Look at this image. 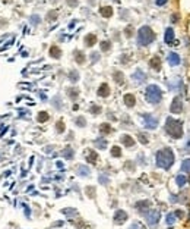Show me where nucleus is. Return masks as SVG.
<instances>
[{"label":"nucleus","instance_id":"nucleus-34","mask_svg":"<svg viewBox=\"0 0 190 229\" xmlns=\"http://www.w3.org/2000/svg\"><path fill=\"white\" fill-rule=\"evenodd\" d=\"M99 46H101V50H102V52H108V50L111 49V43H110V41H102Z\"/></svg>","mask_w":190,"mask_h":229},{"label":"nucleus","instance_id":"nucleus-45","mask_svg":"<svg viewBox=\"0 0 190 229\" xmlns=\"http://www.w3.org/2000/svg\"><path fill=\"white\" fill-rule=\"evenodd\" d=\"M99 182H101V184H107V182H108V179H107L105 176H99Z\"/></svg>","mask_w":190,"mask_h":229},{"label":"nucleus","instance_id":"nucleus-14","mask_svg":"<svg viewBox=\"0 0 190 229\" xmlns=\"http://www.w3.org/2000/svg\"><path fill=\"white\" fill-rule=\"evenodd\" d=\"M98 95H101V97H108V95H110V87H108L107 84H101L98 88Z\"/></svg>","mask_w":190,"mask_h":229},{"label":"nucleus","instance_id":"nucleus-15","mask_svg":"<svg viewBox=\"0 0 190 229\" xmlns=\"http://www.w3.org/2000/svg\"><path fill=\"white\" fill-rule=\"evenodd\" d=\"M164 40H165V43H167V44H170V46H171V43H174V31H173L171 28H167Z\"/></svg>","mask_w":190,"mask_h":229},{"label":"nucleus","instance_id":"nucleus-40","mask_svg":"<svg viewBox=\"0 0 190 229\" xmlns=\"http://www.w3.org/2000/svg\"><path fill=\"white\" fill-rule=\"evenodd\" d=\"M86 192H88V196H91V198H94V196H95V189L92 188H86Z\"/></svg>","mask_w":190,"mask_h":229},{"label":"nucleus","instance_id":"nucleus-25","mask_svg":"<svg viewBox=\"0 0 190 229\" xmlns=\"http://www.w3.org/2000/svg\"><path fill=\"white\" fill-rule=\"evenodd\" d=\"M176 182H177L178 187H184L186 185V182H187V178L184 175H178L177 178H176Z\"/></svg>","mask_w":190,"mask_h":229},{"label":"nucleus","instance_id":"nucleus-38","mask_svg":"<svg viewBox=\"0 0 190 229\" xmlns=\"http://www.w3.org/2000/svg\"><path fill=\"white\" fill-rule=\"evenodd\" d=\"M138 137H139V141L142 142V144H148V137L145 134H139Z\"/></svg>","mask_w":190,"mask_h":229},{"label":"nucleus","instance_id":"nucleus-32","mask_svg":"<svg viewBox=\"0 0 190 229\" xmlns=\"http://www.w3.org/2000/svg\"><path fill=\"white\" fill-rule=\"evenodd\" d=\"M78 172H79V175H82V176L89 175V169L86 168V166H78Z\"/></svg>","mask_w":190,"mask_h":229},{"label":"nucleus","instance_id":"nucleus-9","mask_svg":"<svg viewBox=\"0 0 190 229\" xmlns=\"http://www.w3.org/2000/svg\"><path fill=\"white\" fill-rule=\"evenodd\" d=\"M123 101H125V104L127 106V107H133L135 103H136V99H135V95L133 94H125Z\"/></svg>","mask_w":190,"mask_h":229},{"label":"nucleus","instance_id":"nucleus-26","mask_svg":"<svg viewBox=\"0 0 190 229\" xmlns=\"http://www.w3.org/2000/svg\"><path fill=\"white\" fill-rule=\"evenodd\" d=\"M113 76H114V80H116V82H117V84H123V82H125V76H123V74H121V72H114V74H113Z\"/></svg>","mask_w":190,"mask_h":229},{"label":"nucleus","instance_id":"nucleus-16","mask_svg":"<svg viewBox=\"0 0 190 229\" xmlns=\"http://www.w3.org/2000/svg\"><path fill=\"white\" fill-rule=\"evenodd\" d=\"M149 65H151L152 69H155V71H159L161 69V59L158 57V56H154L149 62Z\"/></svg>","mask_w":190,"mask_h":229},{"label":"nucleus","instance_id":"nucleus-43","mask_svg":"<svg viewBox=\"0 0 190 229\" xmlns=\"http://www.w3.org/2000/svg\"><path fill=\"white\" fill-rule=\"evenodd\" d=\"M132 29H133V28L132 27H127L125 29V33H126V37H132Z\"/></svg>","mask_w":190,"mask_h":229},{"label":"nucleus","instance_id":"nucleus-36","mask_svg":"<svg viewBox=\"0 0 190 229\" xmlns=\"http://www.w3.org/2000/svg\"><path fill=\"white\" fill-rule=\"evenodd\" d=\"M56 18H57V12H54V10L48 12V15H47V19L48 21H56Z\"/></svg>","mask_w":190,"mask_h":229},{"label":"nucleus","instance_id":"nucleus-18","mask_svg":"<svg viewBox=\"0 0 190 229\" xmlns=\"http://www.w3.org/2000/svg\"><path fill=\"white\" fill-rule=\"evenodd\" d=\"M99 14H101V16H104V18H110V16H113V7H110V6L101 7Z\"/></svg>","mask_w":190,"mask_h":229},{"label":"nucleus","instance_id":"nucleus-46","mask_svg":"<svg viewBox=\"0 0 190 229\" xmlns=\"http://www.w3.org/2000/svg\"><path fill=\"white\" fill-rule=\"evenodd\" d=\"M63 213H65V215H75L76 212H75V210H63Z\"/></svg>","mask_w":190,"mask_h":229},{"label":"nucleus","instance_id":"nucleus-47","mask_svg":"<svg viewBox=\"0 0 190 229\" xmlns=\"http://www.w3.org/2000/svg\"><path fill=\"white\" fill-rule=\"evenodd\" d=\"M186 151L190 153V137H189V140H187V144H186Z\"/></svg>","mask_w":190,"mask_h":229},{"label":"nucleus","instance_id":"nucleus-5","mask_svg":"<svg viewBox=\"0 0 190 229\" xmlns=\"http://www.w3.org/2000/svg\"><path fill=\"white\" fill-rule=\"evenodd\" d=\"M170 110H171V113H176V114L183 112V101H181L180 97H174V100H173V103H171V106H170Z\"/></svg>","mask_w":190,"mask_h":229},{"label":"nucleus","instance_id":"nucleus-29","mask_svg":"<svg viewBox=\"0 0 190 229\" xmlns=\"http://www.w3.org/2000/svg\"><path fill=\"white\" fill-rule=\"evenodd\" d=\"M95 146L98 148H101V150H104L107 147V141H105L104 138H98V140H95Z\"/></svg>","mask_w":190,"mask_h":229},{"label":"nucleus","instance_id":"nucleus-35","mask_svg":"<svg viewBox=\"0 0 190 229\" xmlns=\"http://www.w3.org/2000/svg\"><path fill=\"white\" fill-rule=\"evenodd\" d=\"M99 112H101V107L97 106V104H92V106H91V113L92 114H98Z\"/></svg>","mask_w":190,"mask_h":229},{"label":"nucleus","instance_id":"nucleus-17","mask_svg":"<svg viewBox=\"0 0 190 229\" xmlns=\"http://www.w3.org/2000/svg\"><path fill=\"white\" fill-rule=\"evenodd\" d=\"M132 78L135 80V81H138V82H143L145 81V78H146V75L140 71V69H136V72L132 75Z\"/></svg>","mask_w":190,"mask_h":229},{"label":"nucleus","instance_id":"nucleus-22","mask_svg":"<svg viewBox=\"0 0 190 229\" xmlns=\"http://www.w3.org/2000/svg\"><path fill=\"white\" fill-rule=\"evenodd\" d=\"M111 131L113 129L108 123H101V125H99V132H101V134H110Z\"/></svg>","mask_w":190,"mask_h":229},{"label":"nucleus","instance_id":"nucleus-31","mask_svg":"<svg viewBox=\"0 0 190 229\" xmlns=\"http://www.w3.org/2000/svg\"><path fill=\"white\" fill-rule=\"evenodd\" d=\"M69 80L72 82H76L79 80V74H78V71H70L69 72Z\"/></svg>","mask_w":190,"mask_h":229},{"label":"nucleus","instance_id":"nucleus-8","mask_svg":"<svg viewBox=\"0 0 190 229\" xmlns=\"http://www.w3.org/2000/svg\"><path fill=\"white\" fill-rule=\"evenodd\" d=\"M113 219H114V223L121 225V223H125L126 220H127V213H126L125 210H117Z\"/></svg>","mask_w":190,"mask_h":229},{"label":"nucleus","instance_id":"nucleus-1","mask_svg":"<svg viewBox=\"0 0 190 229\" xmlns=\"http://www.w3.org/2000/svg\"><path fill=\"white\" fill-rule=\"evenodd\" d=\"M157 166L162 169H170L174 163V153L170 148H162L157 153Z\"/></svg>","mask_w":190,"mask_h":229},{"label":"nucleus","instance_id":"nucleus-33","mask_svg":"<svg viewBox=\"0 0 190 229\" xmlns=\"http://www.w3.org/2000/svg\"><path fill=\"white\" fill-rule=\"evenodd\" d=\"M111 156L113 157H120V156H121V150H120V147L114 146V147L111 148Z\"/></svg>","mask_w":190,"mask_h":229},{"label":"nucleus","instance_id":"nucleus-19","mask_svg":"<svg viewBox=\"0 0 190 229\" xmlns=\"http://www.w3.org/2000/svg\"><path fill=\"white\" fill-rule=\"evenodd\" d=\"M50 56L54 57V59H59L60 56H61V50H60L57 46H51V47H50Z\"/></svg>","mask_w":190,"mask_h":229},{"label":"nucleus","instance_id":"nucleus-28","mask_svg":"<svg viewBox=\"0 0 190 229\" xmlns=\"http://www.w3.org/2000/svg\"><path fill=\"white\" fill-rule=\"evenodd\" d=\"M48 118H50V116H48V113H47V112H39L38 118H37V119H38V122H41V123H43V122L48 121Z\"/></svg>","mask_w":190,"mask_h":229},{"label":"nucleus","instance_id":"nucleus-20","mask_svg":"<svg viewBox=\"0 0 190 229\" xmlns=\"http://www.w3.org/2000/svg\"><path fill=\"white\" fill-rule=\"evenodd\" d=\"M149 206H151V203L148 201V200H143V201L136 203V209H138L139 212H143V210H146Z\"/></svg>","mask_w":190,"mask_h":229},{"label":"nucleus","instance_id":"nucleus-10","mask_svg":"<svg viewBox=\"0 0 190 229\" xmlns=\"http://www.w3.org/2000/svg\"><path fill=\"white\" fill-rule=\"evenodd\" d=\"M121 144L123 146H126V147H132V146H135V140L132 138L130 135H127V134H125V135H121Z\"/></svg>","mask_w":190,"mask_h":229},{"label":"nucleus","instance_id":"nucleus-21","mask_svg":"<svg viewBox=\"0 0 190 229\" xmlns=\"http://www.w3.org/2000/svg\"><path fill=\"white\" fill-rule=\"evenodd\" d=\"M73 54H75V60L78 62L79 65H82V63L85 62V54L82 53L80 50H76V52H75Z\"/></svg>","mask_w":190,"mask_h":229},{"label":"nucleus","instance_id":"nucleus-48","mask_svg":"<svg viewBox=\"0 0 190 229\" xmlns=\"http://www.w3.org/2000/svg\"><path fill=\"white\" fill-rule=\"evenodd\" d=\"M97 59H98V53H92V60L95 62Z\"/></svg>","mask_w":190,"mask_h":229},{"label":"nucleus","instance_id":"nucleus-24","mask_svg":"<svg viewBox=\"0 0 190 229\" xmlns=\"http://www.w3.org/2000/svg\"><path fill=\"white\" fill-rule=\"evenodd\" d=\"M181 170L186 172V173H190V159H186L181 163Z\"/></svg>","mask_w":190,"mask_h":229},{"label":"nucleus","instance_id":"nucleus-7","mask_svg":"<svg viewBox=\"0 0 190 229\" xmlns=\"http://www.w3.org/2000/svg\"><path fill=\"white\" fill-rule=\"evenodd\" d=\"M159 219H161V213L158 212V210H152L149 212L148 215H146V222L148 225H157L159 222Z\"/></svg>","mask_w":190,"mask_h":229},{"label":"nucleus","instance_id":"nucleus-12","mask_svg":"<svg viewBox=\"0 0 190 229\" xmlns=\"http://www.w3.org/2000/svg\"><path fill=\"white\" fill-rule=\"evenodd\" d=\"M86 160L89 163H92V165H95V163L98 162V154H97L94 150H89V151L86 153Z\"/></svg>","mask_w":190,"mask_h":229},{"label":"nucleus","instance_id":"nucleus-41","mask_svg":"<svg viewBox=\"0 0 190 229\" xmlns=\"http://www.w3.org/2000/svg\"><path fill=\"white\" fill-rule=\"evenodd\" d=\"M76 123H78L79 126H85V119H84V118H78V119H76Z\"/></svg>","mask_w":190,"mask_h":229},{"label":"nucleus","instance_id":"nucleus-13","mask_svg":"<svg viewBox=\"0 0 190 229\" xmlns=\"http://www.w3.org/2000/svg\"><path fill=\"white\" fill-rule=\"evenodd\" d=\"M168 63H170L171 66H177L178 63H180V56L177 53H170L168 54Z\"/></svg>","mask_w":190,"mask_h":229},{"label":"nucleus","instance_id":"nucleus-23","mask_svg":"<svg viewBox=\"0 0 190 229\" xmlns=\"http://www.w3.org/2000/svg\"><path fill=\"white\" fill-rule=\"evenodd\" d=\"M177 220V215H176V212L174 213H168L167 215V225H174Z\"/></svg>","mask_w":190,"mask_h":229},{"label":"nucleus","instance_id":"nucleus-42","mask_svg":"<svg viewBox=\"0 0 190 229\" xmlns=\"http://www.w3.org/2000/svg\"><path fill=\"white\" fill-rule=\"evenodd\" d=\"M167 2H168V0H155V5H157V6H164Z\"/></svg>","mask_w":190,"mask_h":229},{"label":"nucleus","instance_id":"nucleus-44","mask_svg":"<svg viewBox=\"0 0 190 229\" xmlns=\"http://www.w3.org/2000/svg\"><path fill=\"white\" fill-rule=\"evenodd\" d=\"M67 3H69L70 6H76V5H78V0H67Z\"/></svg>","mask_w":190,"mask_h":229},{"label":"nucleus","instance_id":"nucleus-27","mask_svg":"<svg viewBox=\"0 0 190 229\" xmlns=\"http://www.w3.org/2000/svg\"><path fill=\"white\" fill-rule=\"evenodd\" d=\"M63 157L65 159H67V160H70L73 157V150L70 147H66L65 148V151H63Z\"/></svg>","mask_w":190,"mask_h":229},{"label":"nucleus","instance_id":"nucleus-30","mask_svg":"<svg viewBox=\"0 0 190 229\" xmlns=\"http://www.w3.org/2000/svg\"><path fill=\"white\" fill-rule=\"evenodd\" d=\"M67 94H69L70 99H76L79 95V90L78 88H69V90H67Z\"/></svg>","mask_w":190,"mask_h":229},{"label":"nucleus","instance_id":"nucleus-4","mask_svg":"<svg viewBox=\"0 0 190 229\" xmlns=\"http://www.w3.org/2000/svg\"><path fill=\"white\" fill-rule=\"evenodd\" d=\"M155 40V34L149 27H142L138 31V44L139 46H149Z\"/></svg>","mask_w":190,"mask_h":229},{"label":"nucleus","instance_id":"nucleus-6","mask_svg":"<svg viewBox=\"0 0 190 229\" xmlns=\"http://www.w3.org/2000/svg\"><path fill=\"white\" fill-rule=\"evenodd\" d=\"M143 122H145V126L146 128H149V129H155L158 126V121L152 116V114H149V113H145L143 116Z\"/></svg>","mask_w":190,"mask_h":229},{"label":"nucleus","instance_id":"nucleus-49","mask_svg":"<svg viewBox=\"0 0 190 229\" xmlns=\"http://www.w3.org/2000/svg\"><path fill=\"white\" fill-rule=\"evenodd\" d=\"M12 0H3V3H10Z\"/></svg>","mask_w":190,"mask_h":229},{"label":"nucleus","instance_id":"nucleus-2","mask_svg":"<svg viewBox=\"0 0 190 229\" xmlns=\"http://www.w3.org/2000/svg\"><path fill=\"white\" fill-rule=\"evenodd\" d=\"M165 131L173 137V138H181L183 137V123L174 118H167L165 121Z\"/></svg>","mask_w":190,"mask_h":229},{"label":"nucleus","instance_id":"nucleus-37","mask_svg":"<svg viewBox=\"0 0 190 229\" xmlns=\"http://www.w3.org/2000/svg\"><path fill=\"white\" fill-rule=\"evenodd\" d=\"M56 126H57V132H63V131H65V123H63V121H59Z\"/></svg>","mask_w":190,"mask_h":229},{"label":"nucleus","instance_id":"nucleus-39","mask_svg":"<svg viewBox=\"0 0 190 229\" xmlns=\"http://www.w3.org/2000/svg\"><path fill=\"white\" fill-rule=\"evenodd\" d=\"M39 21H41V19H39L38 15H32V16H31V24H32V25H37Z\"/></svg>","mask_w":190,"mask_h":229},{"label":"nucleus","instance_id":"nucleus-3","mask_svg":"<svg viewBox=\"0 0 190 229\" xmlns=\"http://www.w3.org/2000/svg\"><path fill=\"white\" fill-rule=\"evenodd\" d=\"M145 99L151 104H158L161 101V99H162V90L158 87V85H155V84L148 85L146 91H145Z\"/></svg>","mask_w":190,"mask_h":229},{"label":"nucleus","instance_id":"nucleus-11","mask_svg":"<svg viewBox=\"0 0 190 229\" xmlns=\"http://www.w3.org/2000/svg\"><path fill=\"white\" fill-rule=\"evenodd\" d=\"M85 44L88 47L95 46V44H97V35H95V34H88L85 37Z\"/></svg>","mask_w":190,"mask_h":229}]
</instances>
